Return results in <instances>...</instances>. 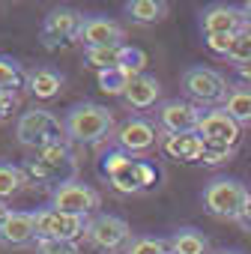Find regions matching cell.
I'll list each match as a JSON object with an SVG mask.
<instances>
[{
    "instance_id": "f1b7e54d",
    "label": "cell",
    "mask_w": 251,
    "mask_h": 254,
    "mask_svg": "<svg viewBox=\"0 0 251 254\" xmlns=\"http://www.w3.org/2000/svg\"><path fill=\"white\" fill-rule=\"evenodd\" d=\"M144 66H147V54H144L141 48H126V45H123L120 69H126V72L135 78V75H144Z\"/></svg>"
},
{
    "instance_id": "6da1fadb",
    "label": "cell",
    "mask_w": 251,
    "mask_h": 254,
    "mask_svg": "<svg viewBox=\"0 0 251 254\" xmlns=\"http://www.w3.org/2000/svg\"><path fill=\"white\" fill-rule=\"evenodd\" d=\"M66 135L78 144H96L102 141L111 126H114V117L108 108L102 105H93V102H84V105H75L69 114H66Z\"/></svg>"
},
{
    "instance_id": "9a60e30c",
    "label": "cell",
    "mask_w": 251,
    "mask_h": 254,
    "mask_svg": "<svg viewBox=\"0 0 251 254\" xmlns=\"http://www.w3.org/2000/svg\"><path fill=\"white\" fill-rule=\"evenodd\" d=\"M105 174H108L111 186H114L117 191H123V194L141 191V186H138V159H132V156H126V153L108 156Z\"/></svg>"
},
{
    "instance_id": "603a6c76",
    "label": "cell",
    "mask_w": 251,
    "mask_h": 254,
    "mask_svg": "<svg viewBox=\"0 0 251 254\" xmlns=\"http://www.w3.org/2000/svg\"><path fill=\"white\" fill-rule=\"evenodd\" d=\"M24 183H27L24 168H18V165H0V200L18 194L24 189Z\"/></svg>"
},
{
    "instance_id": "d6986e66",
    "label": "cell",
    "mask_w": 251,
    "mask_h": 254,
    "mask_svg": "<svg viewBox=\"0 0 251 254\" xmlns=\"http://www.w3.org/2000/svg\"><path fill=\"white\" fill-rule=\"evenodd\" d=\"M27 87L39 102H51L63 90V75L54 72V69H36V72L27 75Z\"/></svg>"
},
{
    "instance_id": "1f68e13d",
    "label": "cell",
    "mask_w": 251,
    "mask_h": 254,
    "mask_svg": "<svg viewBox=\"0 0 251 254\" xmlns=\"http://www.w3.org/2000/svg\"><path fill=\"white\" fill-rule=\"evenodd\" d=\"M230 156H233L230 147H212V144H203V156H200V162H206V165H221V162H227Z\"/></svg>"
},
{
    "instance_id": "8992f818",
    "label": "cell",
    "mask_w": 251,
    "mask_h": 254,
    "mask_svg": "<svg viewBox=\"0 0 251 254\" xmlns=\"http://www.w3.org/2000/svg\"><path fill=\"white\" fill-rule=\"evenodd\" d=\"M33 224H36V239H60V242H75L87 230V221L81 215L57 212L51 206L33 212Z\"/></svg>"
},
{
    "instance_id": "277c9868",
    "label": "cell",
    "mask_w": 251,
    "mask_h": 254,
    "mask_svg": "<svg viewBox=\"0 0 251 254\" xmlns=\"http://www.w3.org/2000/svg\"><path fill=\"white\" fill-rule=\"evenodd\" d=\"M84 239L99 251H126L132 245V227L117 215H96L93 221H87Z\"/></svg>"
},
{
    "instance_id": "5bb4252c",
    "label": "cell",
    "mask_w": 251,
    "mask_h": 254,
    "mask_svg": "<svg viewBox=\"0 0 251 254\" xmlns=\"http://www.w3.org/2000/svg\"><path fill=\"white\" fill-rule=\"evenodd\" d=\"M78 39H81L87 48H111V45H123L126 33H123V27H120L117 21H111V18H84Z\"/></svg>"
},
{
    "instance_id": "2e32d148",
    "label": "cell",
    "mask_w": 251,
    "mask_h": 254,
    "mask_svg": "<svg viewBox=\"0 0 251 254\" xmlns=\"http://www.w3.org/2000/svg\"><path fill=\"white\" fill-rule=\"evenodd\" d=\"M159 96H162V84L153 75H135L129 81V87H126V93H123V99L129 102V108H135V111L153 108L159 102Z\"/></svg>"
},
{
    "instance_id": "7c38bea8",
    "label": "cell",
    "mask_w": 251,
    "mask_h": 254,
    "mask_svg": "<svg viewBox=\"0 0 251 254\" xmlns=\"http://www.w3.org/2000/svg\"><path fill=\"white\" fill-rule=\"evenodd\" d=\"M81 24H84V15H78L75 9H54L45 18V24H42V42H45V48H57L63 42L78 39Z\"/></svg>"
},
{
    "instance_id": "44dd1931",
    "label": "cell",
    "mask_w": 251,
    "mask_h": 254,
    "mask_svg": "<svg viewBox=\"0 0 251 254\" xmlns=\"http://www.w3.org/2000/svg\"><path fill=\"white\" fill-rule=\"evenodd\" d=\"M168 245H171V254H209L206 236L197 233V230H191V227L177 230V233L168 239Z\"/></svg>"
},
{
    "instance_id": "ac0fdd59",
    "label": "cell",
    "mask_w": 251,
    "mask_h": 254,
    "mask_svg": "<svg viewBox=\"0 0 251 254\" xmlns=\"http://www.w3.org/2000/svg\"><path fill=\"white\" fill-rule=\"evenodd\" d=\"M36 239L33 212H9V218L0 227V242L3 245H27Z\"/></svg>"
},
{
    "instance_id": "4dcf8cb0",
    "label": "cell",
    "mask_w": 251,
    "mask_h": 254,
    "mask_svg": "<svg viewBox=\"0 0 251 254\" xmlns=\"http://www.w3.org/2000/svg\"><path fill=\"white\" fill-rule=\"evenodd\" d=\"M138 186H141V191L159 186V171L150 162H144V159H138Z\"/></svg>"
},
{
    "instance_id": "30bf717a",
    "label": "cell",
    "mask_w": 251,
    "mask_h": 254,
    "mask_svg": "<svg viewBox=\"0 0 251 254\" xmlns=\"http://www.w3.org/2000/svg\"><path fill=\"white\" fill-rule=\"evenodd\" d=\"M159 129L150 123V120H141V117H132L126 120L120 129H117V144L126 156H141L147 150H153L159 144Z\"/></svg>"
},
{
    "instance_id": "e575fe53",
    "label": "cell",
    "mask_w": 251,
    "mask_h": 254,
    "mask_svg": "<svg viewBox=\"0 0 251 254\" xmlns=\"http://www.w3.org/2000/svg\"><path fill=\"white\" fill-rule=\"evenodd\" d=\"M239 69V78L248 84V90H251V63H245V66H236Z\"/></svg>"
},
{
    "instance_id": "7a4b0ae2",
    "label": "cell",
    "mask_w": 251,
    "mask_h": 254,
    "mask_svg": "<svg viewBox=\"0 0 251 254\" xmlns=\"http://www.w3.org/2000/svg\"><path fill=\"white\" fill-rule=\"evenodd\" d=\"M248 189L236 180L227 177H215L206 189H203V209L215 218H233L242 212V206L248 203Z\"/></svg>"
},
{
    "instance_id": "9c48e42d",
    "label": "cell",
    "mask_w": 251,
    "mask_h": 254,
    "mask_svg": "<svg viewBox=\"0 0 251 254\" xmlns=\"http://www.w3.org/2000/svg\"><path fill=\"white\" fill-rule=\"evenodd\" d=\"M156 117H159V126L165 129V135H188V132H197V123H200L197 105L183 102V99L162 102L159 111H156Z\"/></svg>"
},
{
    "instance_id": "8fae6325",
    "label": "cell",
    "mask_w": 251,
    "mask_h": 254,
    "mask_svg": "<svg viewBox=\"0 0 251 254\" xmlns=\"http://www.w3.org/2000/svg\"><path fill=\"white\" fill-rule=\"evenodd\" d=\"M197 135L203 138V144H212V147H230V150H233L236 141H239V126L224 114V108H215V111L200 114Z\"/></svg>"
},
{
    "instance_id": "e0dca14e",
    "label": "cell",
    "mask_w": 251,
    "mask_h": 254,
    "mask_svg": "<svg viewBox=\"0 0 251 254\" xmlns=\"http://www.w3.org/2000/svg\"><path fill=\"white\" fill-rule=\"evenodd\" d=\"M159 144L171 159H180V162H200V156H203V138L197 132L165 135V138H159Z\"/></svg>"
},
{
    "instance_id": "3957f363",
    "label": "cell",
    "mask_w": 251,
    "mask_h": 254,
    "mask_svg": "<svg viewBox=\"0 0 251 254\" xmlns=\"http://www.w3.org/2000/svg\"><path fill=\"white\" fill-rule=\"evenodd\" d=\"M18 141L30 150H42L51 144H63L66 138V126H60V120L51 111H27L18 120Z\"/></svg>"
},
{
    "instance_id": "484cf974",
    "label": "cell",
    "mask_w": 251,
    "mask_h": 254,
    "mask_svg": "<svg viewBox=\"0 0 251 254\" xmlns=\"http://www.w3.org/2000/svg\"><path fill=\"white\" fill-rule=\"evenodd\" d=\"M21 63H15L12 57H0V93H15L21 87Z\"/></svg>"
},
{
    "instance_id": "ba28073f",
    "label": "cell",
    "mask_w": 251,
    "mask_h": 254,
    "mask_svg": "<svg viewBox=\"0 0 251 254\" xmlns=\"http://www.w3.org/2000/svg\"><path fill=\"white\" fill-rule=\"evenodd\" d=\"M99 206V194L84 186V183H75V180H66L54 189V197H51V209L57 212H69V215H87Z\"/></svg>"
},
{
    "instance_id": "7402d4cb",
    "label": "cell",
    "mask_w": 251,
    "mask_h": 254,
    "mask_svg": "<svg viewBox=\"0 0 251 254\" xmlns=\"http://www.w3.org/2000/svg\"><path fill=\"white\" fill-rule=\"evenodd\" d=\"M126 12L138 24H156L168 15V3H162V0H132V3H126Z\"/></svg>"
},
{
    "instance_id": "4fadbf2b",
    "label": "cell",
    "mask_w": 251,
    "mask_h": 254,
    "mask_svg": "<svg viewBox=\"0 0 251 254\" xmlns=\"http://www.w3.org/2000/svg\"><path fill=\"white\" fill-rule=\"evenodd\" d=\"M200 27H203L206 36H236L239 30L248 27V21H245L242 9L218 3V6H209V9L200 15Z\"/></svg>"
},
{
    "instance_id": "836d02e7",
    "label": "cell",
    "mask_w": 251,
    "mask_h": 254,
    "mask_svg": "<svg viewBox=\"0 0 251 254\" xmlns=\"http://www.w3.org/2000/svg\"><path fill=\"white\" fill-rule=\"evenodd\" d=\"M236 224H239L242 230H248V233H251V197H248V203L242 206V212L236 215Z\"/></svg>"
},
{
    "instance_id": "d4e9b609",
    "label": "cell",
    "mask_w": 251,
    "mask_h": 254,
    "mask_svg": "<svg viewBox=\"0 0 251 254\" xmlns=\"http://www.w3.org/2000/svg\"><path fill=\"white\" fill-rule=\"evenodd\" d=\"M120 54H123V45H111V48H87V63L96 66L99 72H105V69H117V66H120Z\"/></svg>"
},
{
    "instance_id": "d6a6232c",
    "label": "cell",
    "mask_w": 251,
    "mask_h": 254,
    "mask_svg": "<svg viewBox=\"0 0 251 254\" xmlns=\"http://www.w3.org/2000/svg\"><path fill=\"white\" fill-rule=\"evenodd\" d=\"M206 48H209L212 54L227 57V54H230V48H233V36H206Z\"/></svg>"
},
{
    "instance_id": "52a82bcc",
    "label": "cell",
    "mask_w": 251,
    "mask_h": 254,
    "mask_svg": "<svg viewBox=\"0 0 251 254\" xmlns=\"http://www.w3.org/2000/svg\"><path fill=\"white\" fill-rule=\"evenodd\" d=\"M183 87H186V93H188L197 105H218V102H224L227 93H230L224 75H218V72L209 69V66H194V69H188V72L183 75Z\"/></svg>"
},
{
    "instance_id": "4316f807",
    "label": "cell",
    "mask_w": 251,
    "mask_h": 254,
    "mask_svg": "<svg viewBox=\"0 0 251 254\" xmlns=\"http://www.w3.org/2000/svg\"><path fill=\"white\" fill-rule=\"evenodd\" d=\"M227 60H233L236 66L251 63V27H245V30H239V33L233 36V48H230Z\"/></svg>"
},
{
    "instance_id": "cb8c5ba5",
    "label": "cell",
    "mask_w": 251,
    "mask_h": 254,
    "mask_svg": "<svg viewBox=\"0 0 251 254\" xmlns=\"http://www.w3.org/2000/svg\"><path fill=\"white\" fill-rule=\"evenodd\" d=\"M129 81H132V75L126 72V69H120V66L99 72V90L108 93V96H123L126 87H129Z\"/></svg>"
},
{
    "instance_id": "8d00e7d4",
    "label": "cell",
    "mask_w": 251,
    "mask_h": 254,
    "mask_svg": "<svg viewBox=\"0 0 251 254\" xmlns=\"http://www.w3.org/2000/svg\"><path fill=\"white\" fill-rule=\"evenodd\" d=\"M242 15H245V21H248V27H251V0L242 6Z\"/></svg>"
},
{
    "instance_id": "83f0119b",
    "label": "cell",
    "mask_w": 251,
    "mask_h": 254,
    "mask_svg": "<svg viewBox=\"0 0 251 254\" xmlns=\"http://www.w3.org/2000/svg\"><path fill=\"white\" fill-rule=\"evenodd\" d=\"M126 254H171V245H168V239L141 236V239H132V245L126 248Z\"/></svg>"
},
{
    "instance_id": "5b68a950",
    "label": "cell",
    "mask_w": 251,
    "mask_h": 254,
    "mask_svg": "<svg viewBox=\"0 0 251 254\" xmlns=\"http://www.w3.org/2000/svg\"><path fill=\"white\" fill-rule=\"evenodd\" d=\"M75 171V162H72V153L66 144H51V147H42L36 150V159H30L24 165V174L27 177H36V180H60L66 183V177Z\"/></svg>"
},
{
    "instance_id": "d590c367",
    "label": "cell",
    "mask_w": 251,
    "mask_h": 254,
    "mask_svg": "<svg viewBox=\"0 0 251 254\" xmlns=\"http://www.w3.org/2000/svg\"><path fill=\"white\" fill-rule=\"evenodd\" d=\"M9 212H12V209L6 206V200H0V227H3V221L9 218Z\"/></svg>"
},
{
    "instance_id": "f546056e",
    "label": "cell",
    "mask_w": 251,
    "mask_h": 254,
    "mask_svg": "<svg viewBox=\"0 0 251 254\" xmlns=\"http://www.w3.org/2000/svg\"><path fill=\"white\" fill-rule=\"evenodd\" d=\"M39 254H81L75 242H60V239H36Z\"/></svg>"
},
{
    "instance_id": "ffe728a7",
    "label": "cell",
    "mask_w": 251,
    "mask_h": 254,
    "mask_svg": "<svg viewBox=\"0 0 251 254\" xmlns=\"http://www.w3.org/2000/svg\"><path fill=\"white\" fill-rule=\"evenodd\" d=\"M224 114L239 126H251V90L248 87H230L224 99Z\"/></svg>"
},
{
    "instance_id": "74e56055",
    "label": "cell",
    "mask_w": 251,
    "mask_h": 254,
    "mask_svg": "<svg viewBox=\"0 0 251 254\" xmlns=\"http://www.w3.org/2000/svg\"><path fill=\"white\" fill-rule=\"evenodd\" d=\"M215 254H239V251H227V248H224V251H215Z\"/></svg>"
}]
</instances>
